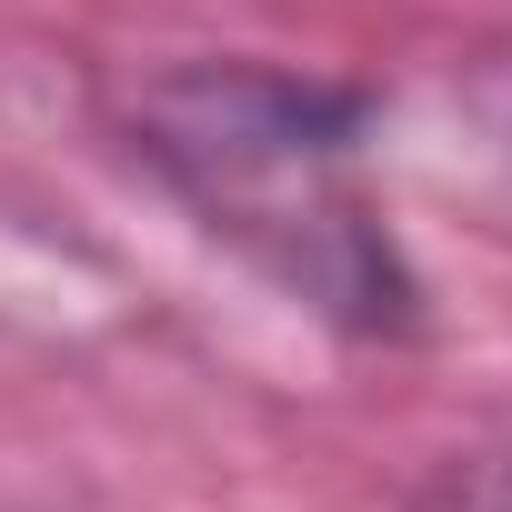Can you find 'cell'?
I'll use <instances>...</instances> for the list:
<instances>
[{
    "label": "cell",
    "instance_id": "obj_1",
    "mask_svg": "<svg viewBox=\"0 0 512 512\" xmlns=\"http://www.w3.org/2000/svg\"><path fill=\"white\" fill-rule=\"evenodd\" d=\"M111 121L131 161L282 302L352 342L422 332V282L362 181V91L272 61H171L141 71Z\"/></svg>",
    "mask_w": 512,
    "mask_h": 512
},
{
    "label": "cell",
    "instance_id": "obj_2",
    "mask_svg": "<svg viewBox=\"0 0 512 512\" xmlns=\"http://www.w3.org/2000/svg\"><path fill=\"white\" fill-rule=\"evenodd\" d=\"M412 512H512V442H492V452H452V462L412 492Z\"/></svg>",
    "mask_w": 512,
    "mask_h": 512
}]
</instances>
